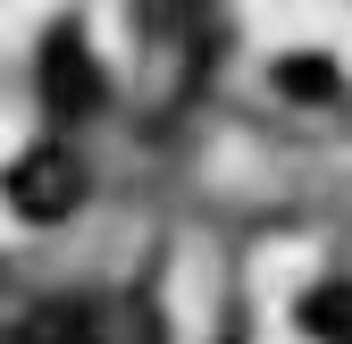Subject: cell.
Instances as JSON below:
<instances>
[{
  "label": "cell",
  "instance_id": "6da1fadb",
  "mask_svg": "<svg viewBox=\"0 0 352 344\" xmlns=\"http://www.w3.org/2000/svg\"><path fill=\"white\" fill-rule=\"evenodd\" d=\"M0 193H9V210H17V219L51 227V219H67V210L84 202V160H76L67 143H34V151H17V160H9Z\"/></svg>",
  "mask_w": 352,
  "mask_h": 344
},
{
  "label": "cell",
  "instance_id": "7a4b0ae2",
  "mask_svg": "<svg viewBox=\"0 0 352 344\" xmlns=\"http://www.w3.org/2000/svg\"><path fill=\"white\" fill-rule=\"evenodd\" d=\"M42 101H51L59 118H93L101 109V67H93V51H84L76 25H59L51 42H42Z\"/></svg>",
  "mask_w": 352,
  "mask_h": 344
},
{
  "label": "cell",
  "instance_id": "3957f363",
  "mask_svg": "<svg viewBox=\"0 0 352 344\" xmlns=\"http://www.w3.org/2000/svg\"><path fill=\"white\" fill-rule=\"evenodd\" d=\"M93 336H101V319L76 294H51V303L17 311V327H9V344H93Z\"/></svg>",
  "mask_w": 352,
  "mask_h": 344
},
{
  "label": "cell",
  "instance_id": "277c9868",
  "mask_svg": "<svg viewBox=\"0 0 352 344\" xmlns=\"http://www.w3.org/2000/svg\"><path fill=\"white\" fill-rule=\"evenodd\" d=\"M302 327L319 344H352V286H319L311 303H302Z\"/></svg>",
  "mask_w": 352,
  "mask_h": 344
}]
</instances>
